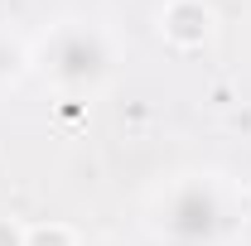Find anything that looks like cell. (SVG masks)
Masks as SVG:
<instances>
[{"instance_id":"6da1fadb","label":"cell","mask_w":251,"mask_h":246,"mask_svg":"<svg viewBox=\"0 0 251 246\" xmlns=\"http://www.w3.org/2000/svg\"><path fill=\"white\" fill-rule=\"evenodd\" d=\"M106 68H111V49H106L101 29H92V25L73 20V25H58L44 39V73L68 92L97 87L106 77Z\"/></svg>"},{"instance_id":"7a4b0ae2","label":"cell","mask_w":251,"mask_h":246,"mask_svg":"<svg viewBox=\"0 0 251 246\" xmlns=\"http://www.w3.org/2000/svg\"><path fill=\"white\" fill-rule=\"evenodd\" d=\"M159 237L174 246H208L222 227V198L208 179H179L155 208Z\"/></svg>"},{"instance_id":"3957f363","label":"cell","mask_w":251,"mask_h":246,"mask_svg":"<svg viewBox=\"0 0 251 246\" xmlns=\"http://www.w3.org/2000/svg\"><path fill=\"white\" fill-rule=\"evenodd\" d=\"M159 34L174 44V49H198L208 34H213V10L203 0H169L159 10Z\"/></svg>"},{"instance_id":"277c9868","label":"cell","mask_w":251,"mask_h":246,"mask_svg":"<svg viewBox=\"0 0 251 246\" xmlns=\"http://www.w3.org/2000/svg\"><path fill=\"white\" fill-rule=\"evenodd\" d=\"M25 246H77V242H73V232L63 222H44V227L25 232Z\"/></svg>"},{"instance_id":"5b68a950","label":"cell","mask_w":251,"mask_h":246,"mask_svg":"<svg viewBox=\"0 0 251 246\" xmlns=\"http://www.w3.org/2000/svg\"><path fill=\"white\" fill-rule=\"evenodd\" d=\"M20 68H25V53H20V49L0 34V82H5V77H15Z\"/></svg>"},{"instance_id":"8992f818","label":"cell","mask_w":251,"mask_h":246,"mask_svg":"<svg viewBox=\"0 0 251 246\" xmlns=\"http://www.w3.org/2000/svg\"><path fill=\"white\" fill-rule=\"evenodd\" d=\"M0 246H25V232H20L10 217H0Z\"/></svg>"}]
</instances>
